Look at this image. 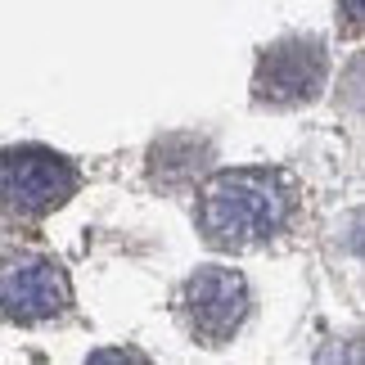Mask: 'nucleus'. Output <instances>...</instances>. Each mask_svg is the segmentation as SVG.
<instances>
[{
	"mask_svg": "<svg viewBox=\"0 0 365 365\" xmlns=\"http://www.w3.org/2000/svg\"><path fill=\"white\" fill-rule=\"evenodd\" d=\"M293 217V185L284 172L266 167H240L217 172L199 190V230L217 248H257L275 240Z\"/></svg>",
	"mask_w": 365,
	"mask_h": 365,
	"instance_id": "obj_1",
	"label": "nucleus"
},
{
	"mask_svg": "<svg viewBox=\"0 0 365 365\" xmlns=\"http://www.w3.org/2000/svg\"><path fill=\"white\" fill-rule=\"evenodd\" d=\"M77 194V172L59 153L23 145L0 153V212L9 217H46Z\"/></svg>",
	"mask_w": 365,
	"mask_h": 365,
	"instance_id": "obj_2",
	"label": "nucleus"
},
{
	"mask_svg": "<svg viewBox=\"0 0 365 365\" xmlns=\"http://www.w3.org/2000/svg\"><path fill=\"white\" fill-rule=\"evenodd\" d=\"M248 316V284L230 266H203L180 289V320L199 343L221 347L240 334Z\"/></svg>",
	"mask_w": 365,
	"mask_h": 365,
	"instance_id": "obj_3",
	"label": "nucleus"
},
{
	"mask_svg": "<svg viewBox=\"0 0 365 365\" xmlns=\"http://www.w3.org/2000/svg\"><path fill=\"white\" fill-rule=\"evenodd\" d=\"M325 73H329V59L316 36H284L262 54L252 91H257V104L293 108L316 100L320 86H325Z\"/></svg>",
	"mask_w": 365,
	"mask_h": 365,
	"instance_id": "obj_4",
	"label": "nucleus"
},
{
	"mask_svg": "<svg viewBox=\"0 0 365 365\" xmlns=\"http://www.w3.org/2000/svg\"><path fill=\"white\" fill-rule=\"evenodd\" d=\"M73 302L68 275L59 262L23 252V257L0 262V316L19 320V325H36V320L59 316Z\"/></svg>",
	"mask_w": 365,
	"mask_h": 365,
	"instance_id": "obj_5",
	"label": "nucleus"
}]
</instances>
